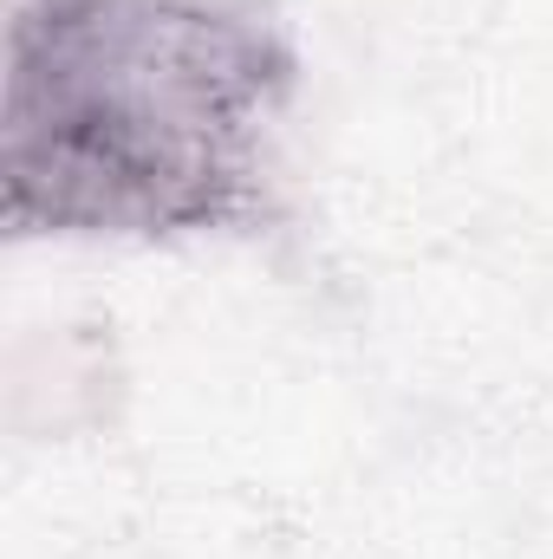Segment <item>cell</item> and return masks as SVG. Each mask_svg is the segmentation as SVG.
Here are the masks:
<instances>
[{"mask_svg": "<svg viewBox=\"0 0 553 559\" xmlns=\"http://www.w3.org/2000/svg\"><path fill=\"white\" fill-rule=\"evenodd\" d=\"M299 52L261 0H13L7 241H183L274 222Z\"/></svg>", "mask_w": 553, "mask_h": 559, "instance_id": "obj_1", "label": "cell"}]
</instances>
